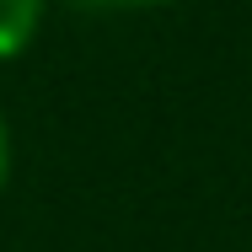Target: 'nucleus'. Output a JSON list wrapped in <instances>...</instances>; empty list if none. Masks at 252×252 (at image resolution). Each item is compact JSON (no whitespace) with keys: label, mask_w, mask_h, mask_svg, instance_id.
Returning a JSON list of instances; mask_svg holds the SVG:
<instances>
[{"label":"nucleus","mask_w":252,"mask_h":252,"mask_svg":"<svg viewBox=\"0 0 252 252\" xmlns=\"http://www.w3.org/2000/svg\"><path fill=\"white\" fill-rule=\"evenodd\" d=\"M43 22V0H0V59L22 54Z\"/></svg>","instance_id":"f257e3e1"},{"label":"nucleus","mask_w":252,"mask_h":252,"mask_svg":"<svg viewBox=\"0 0 252 252\" xmlns=\"http://www.w3.org/2000/svg\"><path fill=\"white\" fill-rule=\"evenodd\" d=\"M97 5H161V0H97Z\"/></svg>","instance_id":"f03ea898"},{"label":"nucleus","mask_w":252,"mask_h":252,"mask_svg":"<svg viewBox=\"0 0 252 252\" xmlns=\"http://www.w3.org/2000/svg\"><path fill=\"white\" fill-rule=\"evenodd\" d=\"M0 177H5V124H0Z\"/></svg>","instance_id":"7ed1b4c3"}]
</instances>
